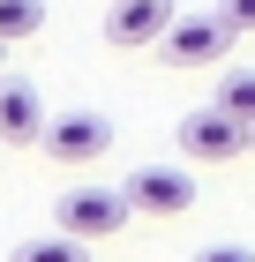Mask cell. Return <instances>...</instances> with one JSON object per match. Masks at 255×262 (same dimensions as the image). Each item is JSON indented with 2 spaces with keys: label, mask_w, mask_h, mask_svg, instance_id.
<instances>
[{
  "label": "cell",
  "mask_w": 255,
  "mask_h": 262,
  "mask_svg": "<svg viewBox=\"0 0 255 262\" xmlns=\"http://www.w3.org/2000/svg\"><path fill=\"white\" fill-rule=\"evenodd\" d=\"M128 217H135L128 187H98V180L60 187V202H53V225H60V232H75V240H120Z\"/></svg>",
  "instance_id": "cell-1"
},
{
  "label": "cell",
  "mask_w": 255,
  "mask_h": 262,
  "mask_svg": "<svg viewBox=\"0 0 255 262\" xmlns=\"http://www.w3.org/2000/svg\"><path fill=\"white\" fill-rule=\"evenodd\" d=\"M240 150H255V127L233 120L225 105H203V113L180 120V158L188 165H233Z\"/></svg>",
  "instance_id": "cell-2"
},
{
  "label": "cell",
  "mask_w": 255,
  "mask_h": 262,
  "mask_svg": "<svg viewBox=\"0 0 255 262\" xmlns=\"http://www.w3.org/2000/svg\"><path fill=\"white\" fill-rule=\"evenodd\" d=\"M233 45H240V30L210 8V15H180L173 30H165V60L173 68H210V60H225Z\"/></svg>",
  "instance_id": "cell-3"
},
{
  "label": "cell",
  "mask_w": 255,
  "mask_h": 262,
  "mask_svg": "<svg viewBox=\"0 0 255 262\" xmlns=\"http://www.w3.org/2000/svg\"><path fill=\"white\" fill-rule=\"evenodd\" d=\"M180 23V8L173 0H113L105 8V45H165V30Z\"/></svg>",
  "instance_id": "cell-4"
},
{
  "label": "cell",
  "mask_w": 255,
  "mask_h": 262,
  "mask_svg": "<svg viewBox=\"0 0 255 262\" xmlns=\"http://www.w3.org/2000/svg\"><path fill=\"white\" fill-rule=\"evenodd\" d=\"M45 98H38V82H23V75H0V142L8 150H30V142H45Z\"/></svg>",
  "instance_id": "cell-5"
},
{
  "label": "cell",
  "mask_w": 255,
  "mask_h": 262,
  "mask_svg": "<svg viewBox=\"0 0 255 262\" xmlns=\"http://www.w3.org/2000/svg\"><path fill=\"white\" fill-rule=\"evenodd\" d=\"M105 150H113V120H98V113H60L45 127V158L53 165H90Z\"/></svg>",
  "instance_id": "cell-6"
},
{
  "label": "cell",
  "mask_w": 255,
  "mask_h": 262,
  "mask_svg": "<svg viewBox=\"0 0 255 262\" xmlns=\"http://www.w3.org/2000/svg\"><path fill=\"white\" fill-rule=\"evenodd\" d=\"M128 202H135L143 217H180L195 202V180H188V165H143L135 180H128Z\"/></svg>",
  "instance_id": "cell-7"
},
{
  "label": "cell",
  "mask_w": 255,
  "mask_h": 262,
  "mask_svg": "<svg viewBox=\"0 0 255 262\" xmlns=\"http://www.w3.org/2000/svg\"><path fill=\"white\" fill-rule=\"evenodd\" d=\"M15 262H90V240H75V232H53V240H23L15 247Z\"/></svg>",
  "instance_id": "cell-8"
},
{
  "label": "cell",
  "mask_w": 255,
  "mask_h": 262,
  "mask_svg": "<svg viewBox=\"0 0 255 262\" xmlns=\"http://www.w3.org/2000/svg\"><path fill=\"white\" fill-rule=\"evenodd\" d=\"M45 30V0H0V45H23Z\"/></svg>",
  "instance_id": "cell-9"
},
{
  "label": "cell",
  "mask_w": 255,
  "mask_h": 262,
  "mask_svg": "<svg viewBox=\"0 0 255 262\" xmlns=\"http://www.w3.org/2000/svg\"><path fill=\"white\" fill-rule=\"evenodd\" d=\"M210 105H225L233 120H248V127H255V68H233V75L218 82V98H210Z\"/></svg>",
  "instance_id": "cell-10"
},
{
  "label": "cell",
  "mask_w": 255,
  "mask_h": 262,
  "mask_svg": "<svg viewBox=\"0 0 255 262\" xmlns=\"http://www.w3.org/2000/svg\"><path fill=\"white\" fill-rule=\"evenodd\" d=\"M195 262H255V247H248V240H203Z\"/></svg>",
  "instance_id": "cell-11"
},
{
  "label": "cell",
  "mask_w": 255,
  "mask_h": 262,
  "mask_svg": "<svg viewBox=\"0 0 255 262\" xmlns=\"http://www.w3.org/2000/svg\"><path fill=\"white\" fill-rule=\"evenodd\" d=\"M218 15H225V23H233V30H240V38H248V30H255V0H225Z\"/></svg>",
  "instance_id": "cell-12"
}]
</instances>
